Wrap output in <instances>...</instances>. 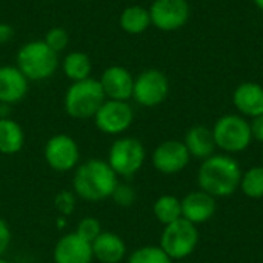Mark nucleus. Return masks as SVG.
<instances>
[{"label":"nucleus","instance_id":"6ab92c4d","mask_svg":"<svg viewBox=\"0 0 263 263\" xmlns=\"http://www.w3.org/2000/svg\"><path fill=\"white\" fill-rule=\"evenodd\" d=\"M185 146L190 153V156L199 157V159H208L213 156L216 142L213 131H210L206 126H193L185 137Z\"/></svg>","mask_w":263,"mask_h":263},{"label":"nucleus","instance_id":"c85d7f7f","mask_svg":"<svg viewBox=\"0 0 263 263\" xmlns=\"http://www.w3.org/2000/svg\"><path fill=\"white\" fill-rule=\"evenodd\" d=\"M9 243H11V230L8 223L0 219V257L6 253Z\"/></svg>","mask_w":263,"mask_h":263},{"label":"nucleus","instance_id":"5701e85b","mask_svg":"<svg viewBox=\"0 0 263 263\" xmlns=\"http://www.w3.org/2000/svg\"><path fill=\"white\" fill-rule=\"evenodd\" d=\"M154 214L159 222L170 225L182 217V203L174 196H162L154 203Z\"/></svg>","mask_w":263,"mask_h":263},{"label":"nucleus","instance_id":"cd10ccee","mask_svg":"<svg viewBox=\"0 0 263 263\" xmlns=\"http://www.w3.org/2000/svg\"><path fill=\"white\" fill-rule=\"evenodd\" d=\"M111 197H114V200L119 205L128 206V205H131L134 202V191L126 185H117V188L114 190Z\"/></svg>","mask_w":263,"mask_h":263},{"label":"nucleus","instance_id":"1a4fd4ad","mask_svg":"<svg viewBox=\"0 0 263 263\" xmlns=\"http://www.w3.org/2000/svg\"><path fill=\"white\" fill-rule=\"evenodd\" d=\"M148 9L151 25L165 32L183 28L191 15L188 0H154Z\"/></svg>","mask_w":263,"mask_h":263},{"label":"nucleus","instance_id":"473e14b6","mask_svg":"<svg viewBox=\"0 0 263 263\" xmlns=\"http://www.w3.org/2000/svg\"><path fill=\"white\" fill-rule=\"evenodd\" d=\"M254 2V5L260 9V11H263V0H253Z\"/></svg>","mask_w":263,"mask_h":263},{"label":"nucleus","instance_id":"9d476101","mask_svg":"<svg viewBox=\"0 0 263 263\" xmlns=\"http://www.w3.org/2000/svg\"><path fill=\"white\" fill-rule=\"evenodd\" d=\"M133 120H134L133 106L123 100L106 99L94 116V123L97 129L111 136L125 133L131 126Z\"/></svg>","mask_w":263,"mask_h":263},{"label":"nucleus","instance_id":"7c9ffc66","mask_svg":"<svg viewBox=\"0 0 263 263\" xmlns=\"http://www.w3.org/2000/svg\"><path fill=\"white\" fill-rule=\"evenodd\" d=\"M251 126V134L256 140L263 142V114L253 117V122L250 123Z\"/></svg>","mask_w":263,"mask_h":263},{"label":"nucleus","instance_id":"9b49d317","mask_svg":"<svg viewBox=\"0 0 263 263\" xmlns=\"http://www.w3.org/2000/svg\"><path fill=\"white\" fill-rule=\"evenodd\" d=\"M79 146L68 134H55L45 145L46 163L60 173L71 171L79 162Z\"/></svg>","mask_w":263,"mask_h":263},{"label":"nucleus","instance_id":"39448f33","mask_svg":"<svg viewBox=\"0 0 263 263\" xmlns=\"http://www.w3.org/2000/svg\"><path fill=\"white\" fill-rule=\"evenodd\" d=\"M216 146L228 153H239L248 148L253 134L250 123L236 114H227L220 117L213 129Z\"/></svg>","mask_w":263,"mask_h":263},{"label":"nucleus","instance_id":"2eb2a0df","mask_svg":"<svg viewBox=\"0 0 263 263\" xmlns=\"http://www.w3.org/2000/svg\"><path fill=\"white\" fill-rule=\"evenodd\" d=\"M92 247L76 233L63 236L54 248L55 263H91Z\"/></svg>","mask_w":263,"mask_h":263},{"label":"nucleus","instance_id":"72a5a7b5","mask_svg":"<svg viewBox=\"0 0 263 263\" xmlns=\"http://www.w3.org/2000/svg\"><path fill=\"white\" fill-rule=\"evenodd\" d=\"M0 263H11V262H8V260H5V259H2V257H0Z\"/></svg>","mask_w":263,"mask_h":263},{"label":"nucleus","instance_id":"393cba45","mask_svg":"<svg viewBox=\"0 0 263 263\" xmlns=\"http://www.w3.org/2000/svg\"><path fill=\"white\" fill-rule=\"evenodd\" d=\"M128 263H171V257L160 247H143L131 254Z\"/></svg>","mask_w":263,"mask_h":263},{"label":"nucleus","instance_id":"a878e982","mask_svg":"<svg viewBox=\"0 0 263 263\" xmlns=\"http://www.w3.org/2000/svg\"><path fill=\"white\" fill-rule=\"evenodd\" d=\"M43 42L57 54L65 51L69 45V34L65 28L62 26H52L45 32Z\"/></svg>","mask_w":263,"mask_h":263},{"label":"nucleus","instance_id":"aec40b11","mask_svg":"<svg viewBox=\"0 0 263 263\" xmlns=\"http://www.w3.org/2000/svg\"><path fill=\"white\" fill-rule=\"evenodd\" d=\"M120 28L131 35H139L145 32L151 26L149 9L142 5H131L126 6L119 17Z\"/></svg>","mask_w":263,"mask_h":263},{"label":"nucleus","instance_id":"c756f323","mask_svg":"<svg viewBox=\"0 0 263 263\" xmlns=\"http://www.w3.org/2000/svg\"><path fill=\"white\" fill-rule=\"evenodd\" d=\"M57 206L63 214H69L71 210L74 208V199L71 197L69 193H63L57 197Z\"/></svg>","mask_w":263,"mask_h":263},{"label":"nucleus","instance_id":"bb28decb","mask_svg":"<svg viewBox=\"0 0 263 263\" xmlns=\"http://www.w3.org/2000/svg\"><path fill=\"white\" fill-rule=\"evenodd\" d=\"M100 233H102L100 222L97 219H94V217H85V219H82L80 223H79V227H77V231H76L77 236H80L83 240H86L89 243H92Z\"/></svg>","mask_w":263,"mask_h":263},{"label":"nucleus","instance_id":"412c9836","mask_svg":"<svg viewBox=\"0 0 263 263\" xmlns=\"http://www.w3.org/2000/svg\"><path fill=\"white\" fill-rule=\"evenodd\" d=\"M25 145V133L22 126L9 119L0 117V153L5 156L17 154Z\"/></svg>","mask_w":263,"mask_h":263},{"label":"nucleus","instance_id":"f03ea898","mask_svg":"<svg viewBox=\"0 0 263 263\" xmlns=\"http://www.w3.org/2000/svg\"><path fill=\"white\" fill-rule=\"evenodd\" d=\"M240 180V166L228 156H211L199 170V186L213 197L233 194L239 188Z\"/></svg>","mask_w":263,"mask_h":263},{"label":"nucleus","instance_id":"0eeeda50","mask_svg":"<svg viewBox=\"0 0 263 263\" xmlns=\"http://www.w3.org/2000/svg\"><path fill=\"white\" fill-rule=\"evenodd\" d=\"M197 240L199 234L194 223L180 217L179 220L165 227L160 239V248L171 259H183L194 251Z\"/></svg>","mask_w":263,"mask_h":263},{"label":"nucleus","instance_id":"7ed1b4c3","mask_svg":"<svg viewBox=\"0 0 263 263\" xmlns=\"http://www.w3.org/2000/svg\"><path fill=\"white\" fill-rule=\"evenodd\" d=\"M59 54L43 40L23 43L15 55V66L29 82H43L51 79L59 69Z\"/></svg>","mask_w":263,"mask_h":263},{"label":"nucleus","instance_id":"f3484780","mask_svg":"<svg viewBox=\"0 0 263 263\" xmlns=\"http://www.w3.org/2000/svg\"><path fill=\"white\" fill-rule=\"evenodd\" d=\"M182 217L191 223H202L216 213V200L205 191L188 194L182 202Z\"/></svg>","mask_w":263,"mask_h":263},{"label":"nucleus","instance_id":"4be33fe9","mask_svg":"<svg viewBox=\"0 0 263 263\" xmlns=\"http://www.w3.org/2000/svg\"><path fill=\"white\" fill-rule=\"evenodd\" d=\"M62 71L66 79L72 83L80 82L91 77L92 72V62L86 52L82 51H71L62 60Z\"/></svg>","mask_w":263,"mask_h":263},{"label":"nucleus","instance_id":"423d86ee","mask_svg":"<svg viewBox=\"0 0 263 263\" xmlns=\"http://www.w3.org/2000/svg\"><path fill=\"white\" fill-rule=\"evenodd\" d=\"M145 162V148L134 137L117 139L108 154V165L117 176H134Z\"/></svg>","mask_w":263,"mask_h":263},{"label":"nucleus","instance_id":"a211bd4d","mask_svg":"<svg viewBox=\"0 0 263 263\" xmlns=\"http://www.w3.org/2000/svg\"><path fill=\"white\" fill-rule=\"evenodd\" d=\"M92 256L102 263H119L125 257L126 247L120 236L114 233H100L91 243Z\"/></svg>","mask_w":263,"mask_h":263},{"label":"nucleus","instance_id":"6e6552de","mask_svg":"<svg viewBox=\"0 0 263 263\" xmlns=\"http://www.w3.org/2000/svg\"><path fill=\"white\" fill-rule=\"evenodd\" d=\"M168 92L170 80L160 69L149 68L134 77L133 99L142 106L153 108L160 105L168 97Z\"/></svg>","mask_w":263,"mask_h":263},{"label":"nucleus","instance_id":"2f4dec72","mask_svg":"<svg viewBox=\"0 0 263 263\" xmlns=\"http://www.w3.org/2000/svg\"><path fill=\"white\" fill-rule=\"evenodd\" d=\"M12 37H14V28L6 22H0V45L11 42Z\"/></svg>","mask_w":263,"mask_h":263},{"label":"nucleus","instance_id":"20e7f679","mask_svg":"<svg viewBox=\"0 0 263 263\" xmlns=\"http://www.w3.org/2000/svg\"><path fill=\"white\" fill-rule=\"evenodd\" d=\"M106 100L102 85L97 79H85L69 85L65 94V111L69 117L85 120L94 119L99 108Z\"/></svg>","mask_w":263,"mask_h":263},{"label":"nucleus","instance_id":"f257e3e1","mask_svg":"<svg viewBox=\"0 0 263 263\" xmlns=\"http://www.w3.org/2000/svg\"><path fill=\"white\" fill-rule=\"evenodd\" d=\"M74 191L88 202H99L112 196L117 188V174L108 162L91 159L80 165L74 174Z\"/></svg>","mask_w":263,"mask_h":263},{"label":"nucleus","instance_id":"ddd939ff","mask_svg":"<svg viewBox=\"0 0 263 263\" xmlns=\"http://www.w3.org/2000/svg\"><path fill=\"white\" fill-rule=\"evenodd\" d=\"M190 160V153L183 142L179 140H166L160 143L154 154H153V163L156 170H159L163 174H174L182 171Z\"/></svg>","mask_w":263,"mask_h":263},{"label":"nucleus","instance_id":"f8f14e48","mask_svg":"<svg viewBox=\"0 0 263 263\" xmlns=\"http://www.w3.org/2000/svg\"><path fill=\"white\" fill-rule=\"evenodd\" d=\"M105 97L109 100H123L128 102L133 99V88H134V76L131 71L120 65L108 66L100 79H99Z\"/></svg>","mask_w":263,"mask_h":263},{"label":"nucleus","instance_id":"4468645a","mask_svg":"<svg viewBox=\"0 0 263 263\" xmlns=\"http://www.w3.org/2000/svg\"><path fill=\"white\" fill-rule=\"evenodd\" d=\"M29 80L15 65L0 66V105H15L28 94Z\"/></svg>","mask_w":263,"mask_h":263},{"label":"nucleus","instance_id":"b1692460","mask_svg":"<svg viewBox=\"0 0 263 263\" xmlns=\"http://www.w3.org/2000/svg\"><path fill=\"white\" fill-rule=\"evenodd\" d=\"M242 191L253 199H259L263 196V166L250 170L240 180Z\"/></svg>","mask_w":263,"mask_h":263},{"label":"nucleus","instance_id":"dca6fc26","mask_svg":"<svg viewBox=\"0 0 263 263\" xmlns=\"http://www.w3.org/2000/svg\"><path fill=\"white\" fill-rule=\"evenodd\" d=\"M233 103L243 116H260L263 114V86L256 82L240 83L233 94Z\"/></svg>","mask_w":263,"mask_h":263}]
</instances>
